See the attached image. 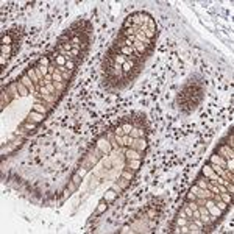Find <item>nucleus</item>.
Here are the masks:
<instances>
[{
	"instance_id": "f257e3e1",
	"label": "nucleus",
	"mask_w": 234,
	"mask_h": 234,
	"mask_svg": "<svg viewBox=\"0 0 234 234\" xmlns=\"http://www.w3.org/2000/svg\"><path fill=\"white\" fill-rule=\"evenodd\" d=\"M204 95V89L201 86L200 81H189V83L181 89V92L176 97V103L178 108L184 113H190L201 103Z\"/></svg>"
},
{
	"instance_id": "f03ea898",
	"label": "nucleus",
	"mask_w": 234,
	"mask_h": 234,
	"mask_svg": "<svg viewBox=\"0 0 234 234\" xmlns=\"http://www.w3.org/2000/svg\"><path fill=\"white\" fill-rule=\"evenodd\" d=\"M130 148H134V150H137V151H141V153H144V151L147 150V142H145V137H137V139H134Z\"/></svg>"
},
{
	"instance_id": "7ed1b4c3",
	"label": "nucleus",
	"mask_w": 234,
	"mask_h": 234,
	"mask_svg": "<svg viewBox=\"0 0 234 234\" xmlns=\"http://www.w3.org/2000/svg\"><path fill=\"white\" fill-rule=\"evenodd\" d=\"M217 155L223 156L225 159H232V158H234V155H232V148L228 147V145H222V147H220V148L217 150Z\"/></svg>"
},
{
	"instance_id": "20e7f679",
	"label": "nucleus",
	"mask_w": 234,
	"mask_h": 234,
	"mask_svg": "<svg viewBox=\"0 0 234 234\" xmlns=\"http://www.w3.org/2000/svg\"><path fill=\"white\" fill-rule=\"evenodd\" d=\"M127 156H128V159H139V161H142V153L141 151H137V150H134V148H128L127 150Z\"/></svg>"
},
{
	"instance_id": "39448f33",
	"label": "nucleus",
	"mask_w": 234,
	"mask_h": 234,
	"mask_svg": "<svg viewBox=\"0 0 234 234\" xmlns=\"http://www.w3.org/2000/svg\"><path fill=\"white\" fill-rule=\"evenodd\" d=\"M44 105H45L44 102H42V103H34V106H33V111L41 113V114H47V113H49V109H47Z\"/></svg>"
},
{
	"instance_id": "423d86ee",
	"label": "nucleus",
	"mask_w": 234,
	"mask_h": 234,
	"mask_svg": "<svg viewBox=\"0 0 234 234\" xmlns=\"http://www.w3.org/2000/svg\"><path fill=\"white\" fill-rule=\"evenodd\" d=\"M120 127H122V130H123V134H130L131 130H133V123H131L130 120H123Z\"/></svg>"
},
{
	"instance_id": "0eeeda50",
	"label": "nucleus",
	"mask_w": 234,
	"mask_h": 234,
	"mask_svg": "<svg viewBox=\"0 0 234 234\" xmlns=\"http://www.w3.org/2000/svg\"><path fill=\"white\" fill-rule=\"evenodd\" d=\"M42 117H44V114L36 113V111H31V113H30V116H28V120H33V123H38V122L42 120Z\"/></svg>"
},
{
	"instance_id": "6e6552de",
	"label": "nucleus",
	"mask_w": 234,
	"mask_h": 234,
	"mask_svg": "<svg viewBox=\"0 0 234 234\" xmlns=\"http://www.w3.org/2000/svg\"><path fill=\"white\" fill-rule=\"evenodd\" d=\"M52 80L55 81V83H61V81H64L63 80V75H61V72L58 70V69H55V72L52 74Z\"/></svg>"
},
{
	"instance_id": "1a4fd4ad",
	"label": "nucleus",
	"mask_w": 234,
	"mask_h": 234,
	"mask_svg": "<svg viewBox=\"0 0 234 234\" xmlns=\"http://www.w3.org/2000/svg\"><path fill=\"white\" fill-rule=\"evenodd\" d=\"M218 197H220V200H222V201H225V203H228V204L231 203V198H232V195L228 194V192H220Z\"/></svg>"
},
{
	"instance_id": "9d476101",
	"label": "nucleus",
	"mask_w": 234,
	"mask_h": 234,
	"mask_svg": "<svg viewBox=\"0 0 234 234\" xmlns=\"http://www.w3.org/2000/svg\"><path fill=\"white\" fill-rule=\"evenodd\" d=\"M75 67H77V63H75V61H72V59H69V61L66 63V69H67V70H72V72H75Z\"/></svg>"
},
{
	"instance_id": "9b49d317",
	"label": "nucleus",
	"mask_w": 234,
	"mask_h": 234,
	"mask_svg": "<svg viewBox=\"0 0 234 234\" xmlns=\"http://www.w3.org/2000/svg\"><path fill=\"white\" fill-rule=\"evenodd\" d=\"M139 164H141V161H139V159H130V164H128V166H130V167H131V169L136 172V170H137V167H139Z\"/></svg>"
},
{
	"instance_id": "f8f14e48",
	"label": "nucleus",
	"mask_w": 234,
	"mask_h": 234,
	"mask_svg": "<svg viewBox=\"0 0 234 234\" xmlns=\"http://www.w3.org/2000/svg\"><path fill=\"white\" fill-rule=\"evenodd\" d=\"M105 209H106V200H103V201L100 203V206H99V209H97V211H95V215H100V214H102V212H103Z\"/></svg>"
},
{
	"instance_id": "ddd939ff",
	"label": "nucleus",
	"mask_w": 234,
	"mask_h": 234,
	"mask_svg": "<svg viewBox=\"0 0 234 234\" xmlns=\"http://www.w3.org/2000/svg\"><path fill=\"white\" fill-rule=\"evenodd\" d=\"M17 88H19V91H20V95H22V97H25V95L28 94V89H27V86H23L22 83H17Z\"/></svg>"
},
{
	"instance_id": "4468645a",
	"label": "nucleus",
	"mask_w": 234,
	"mask_h": 234,
	"mask_svg": "<svg viewBox=\"0 0 234 234\" xmlns=\"http://www.w3.org/2000/svg\"><path fill=\"white\" fill-rule=\"evenodd\" d=\"M122 176L125 178V180H130V181H131V180H133V176H134V173H133V172H128V170H125V172L122 173Z\"/></svg>"
},
{
	"instance_id": "2eb2a0df",
	"label": "nucleus",
	"mask_w": 234,
	"mask_h": 234,
	"mask_svg": "<svg viewBox=\"0 0 234 234\" xmlns=\"http://www.w3.org/2000/svg\"><path fill=\"white\" fill-rule=\"evenodd\" d=\"M197 200V195L194 194V192H189L187 194V201H195Z\"/></svg>"
},
{
	"instance_id": "dca6fc26",
	"label": "nucleus",
	"mask_w": 234,
	"mask_h": 234,
	"mask_svg": "<svg viewBox=\"0 0 234 234\" xmlns=\"http://www.w3.org/2000/svg\"><path fill=\"white\" fill-rule=\"evenodd\" d=\"M119 183H120V187L123 189V187H127V186L130 184V180H125V178H122V180H120Z\"/></svg>"
}]
</instances>
